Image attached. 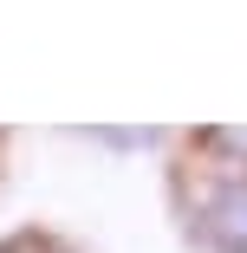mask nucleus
Wrapping results in <instances>:
<instances>
[{
    "label": "nucleus",
    "mask_w": 247,
    "mask_h": 253,
    "mask_svg": "<svg viewBox=\"0 0 247 253\" xmlns=\"http://www.w3.org/2000/svg\"><path fill=\"white\" fill-rule=\"evenodd\" d=\"M0 253H59V247H52V240H7Z\"/></svg>",
    "instance_id": "nucleus-2"
},
{
    "label": "nucleus",
    "mask_w": 247,
    "mask_h": 253,
    "mask_svg": "<svg viewBox=\"0 0 247 253\" xmlns=\"http://www.w3.org/2000/svg\"><path fill=\"white\" fill-rule=\"evenodd\" d=\"M195 240L215 253H247V175H228L195 201Z\"/></svg>",
    "instance_id": "nucleus-1"
},
{
    "label": "nucleus",
    "mask_w": 247,
    "mask_h": 253,
    "mask_svg": "<svg viewBox=\"0 0 247 253\" xmlns=\"http://www.w3.org/2000/svg\"><path fill=\"white\" fill-rule=\"evenodd\" d=\"M215 143H221V149H234V156H247V130H221Z\"/></svg>",
    "instance_id": "nucleus-3"
}]
</instances>
